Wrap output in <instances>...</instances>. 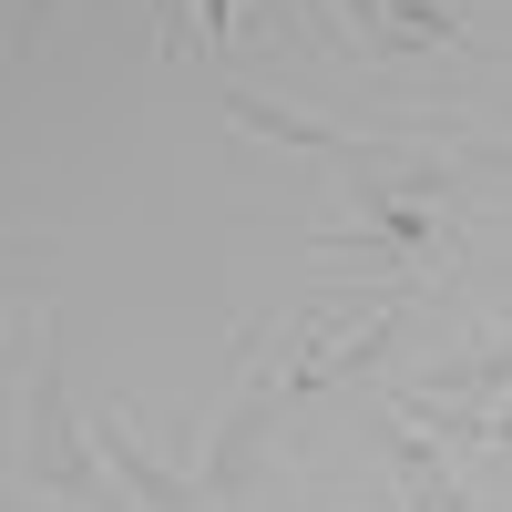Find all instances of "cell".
Instances as JSON below:
<instances>
[{"label":"cell","mask_w":512,"mask_h":512,"mask_svg":"<svg viewBox=\"0 0 512 512\" xmlns=\"http://www.w3.org/2000/svg\"><path fill=\"white\" fill-rule=\"evenodd\" d=\"M502 62H512V52H502Z\"/></svg>","instance_id":"cell-12"},{"label":"cell","mask_w":512,"mask_h":512,"mask_svg":"<svg viewBox=\"0 0 512 512\" xmlns=\"http://www.w3.org/2000/svg\"><path fill=\"white\" fill-rule=\"evenodd\" d=\"M21 420H31V482L41 492H62V502H82V512H123L134 492H113L103 482V461L82 451V420H72V390H62V349H41L31 359V400H21Z\"/></svg>","instance_id":"cell-1"},{"label":"cell","mask_w":512,"mask_h":512,"mask_svg":"<svg viewBox=\"0 0 512 512\" xmlns=\"http://www.w3.org/2000/svg\"><path fill=\"white\" fill-rule=\"evenodd\" d=\"M277 410H287V369H246L226 420H216V441H205V472H195L205 512H236V492L256 482V451L277 441Z\"/></svg>","instance_id":"cell-2"},{"label":"cell","mask_w":512,"mask_h":512,"mask_svg":"<svg viewBox=\"0 0 512 512\" xmlns=\"http://www.w3.org/2000/svg\"><path fill=\"white\" fill-rule=\"evenodd\" d=\"M482 441H502V451H512V400H502V410L482 420Z\"/></svg>","instance_id":"cell-11"},{"label":"cell","mask_w":512,"mask_h":512,"mask_svg":"<svg viewBox=\"0 0 512 512\" xmlns=\"http://www.w3.org/2000/svg\"><path fill=\"white\" fill-rule=\"evenodd\" d=\"M62 11V0H11V52H31V41H41V21H52Z\"/></svg>","instance_id":"cell-8"},{"label":"cell","mask_w":512,"mask_h":512,"mask_svg":"<svg viewBox=\"0 0 512 512\" xmlns=\"http://www.w3.org/2000/svg\"><path fill=\"white\" fill-rule=\"evenodd\" d=\"M420 400H451V410H502L512 400V328H482L472 349H451V359H431V379H410Z\"/></svg>","instance_id":"cell-6"},{"label":"cell","mask_w":512,"mask_h":512,"mask_svg":"<svg viewBox=\"0 0 512 512\" xmlns=\"http://www.w3.org/2000/svg\"><path fill=\"white\" fill-rule=\"evenodd\" d=\"M379 451H390V512H472V492L451 482V461H441V441L420 420H390Z\"/></svg>","instance_id":"cell-7"},{"label":"cell","mask_w":512,"mask_h":512,"mask_svg":"<svg viewBox=\"0 0 512 512\" xmlns=\"http://www.w3.org/2000/svg\"><path fill=\"white\" fill-rule=\"evenodd\" d=\"M236 31V0H195V41H226Z\"/></svg>","instance_id":"cell-9"},{"label":"cell","mask_w":512,"mask_h":512,"mask_svg":"<svg viewBox=\"0 0 512 512\" xmlns=\"http://www.w3.org/2000/svg\"><path fill=\"white\" fill-rule=\"evenodd\" d=\"M93 441H103V472L134 492L144 512H205V492L175 472V461H154V451L134 441V410H123V400H103V410H93Z\"/></svg>","instance_id":"cell-5"},{"label":"cell","mask_w":512,"mask_h":512,"mask_svg":"<svg viewBox=\"0 0 512 512\" xmlns=\"http://www.w3.org/2000/svg\"><path fill=\"white\" fill-rule=\"evenodd\" d=\"M461 164H482V175H512V144H461Z\"/></svg>","instance_id":"cell-10"},{"label":"cell","mask_w":512,"mask_h":512,"mask_svg":"<svg viewBox=\"0 0 512 512\" xmlns=\"http://www.w3.org/2000/svg\"><path fill=\"white\" fill-rule=\"evenodd\" d=\"M226 123L236 134H267V144H287V154H318V164H349V175H379V144H359V134H338V123H318V113H287V103H267V93H246V82H226Z\"/></svg>","instance_id":"cell-4"},{"label":"cell","mask_w":512,"mask_h":512,"mask_svg":"<svg viewBox=\"0 0 512 512\" xmlns=\"http://www.w3.org/2000/svg\"><path fill=\"white\" fill-rule=\"evenodd\" d=\"M369 226H328L318 256H338V267H390V256H420V267H441V256H461V236L431 216V205H400V195H359Z\"/></svg>","instance_id":"cell-3"}]
</instances>
